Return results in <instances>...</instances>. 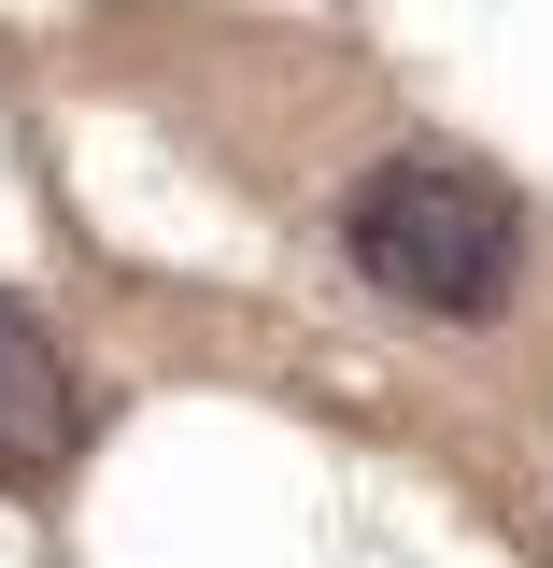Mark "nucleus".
Segmentation results:
<instances>
[{
    "mask_svg": "<svg viewBox=\"0 0 553 568\" xmlns=\"http://www.w3.org/2000/svg\"><path fill=\"white\" fill-rule=\"evenodd\" d=\"M341 256L383 284L398 313L469 327V313H496V298H511V271H525V200L496 185L483 156L412 142V156H383V171L341 200Z\"/></svg>",
    "mask_w": 553,
    "mask_h": 568,
    "instance_id": "obj_1",
    "label": "nucleus"
},
{
    "mask_svg": "<svg viewBox=\"0 0 553 568\" xmlns=\"http://www.w3.org/2000/svg\"><path fill=\"white\" fill-rule=\"evenodd\" d=\"M71 469V369L29 298H0V484H58Z\"/></svg>",
    "mask_w": 553,
    "mask_h": 568,
    "instance_id": "obj_2",
    "label": "nucleus"
}]
</instances>
